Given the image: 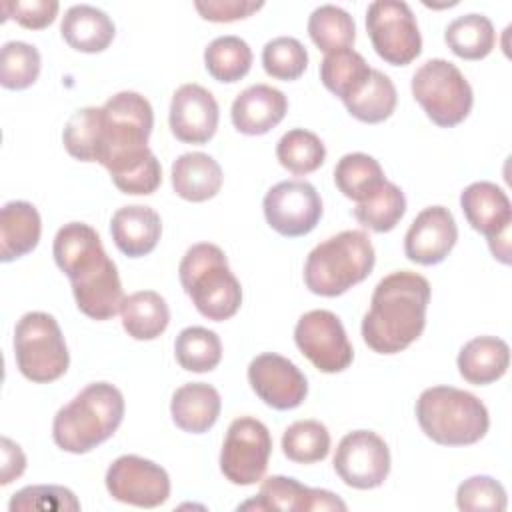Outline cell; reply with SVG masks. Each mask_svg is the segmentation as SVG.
<instances>
[{"label":"cell","mask_w":512,"mask_h":512,"mask_svg":"<svg viewBox=\"0 0 512 512\" xmlns=\"http://www.w3.org/2000/svg\"><path fill=\"white\" fill-rule=\"evenodd\" d=\"M152 126L154 110L138 92H118L100 106L98 162L124 194H152L162 182L160 160L148 148Z\"/></svg>","instance_id":"6da1fadb"},{"label":"cell","mask_w":512,"mask_h":512,"mask_svg":"<svg viewBox=\"0 0 512 512\" xmlns=\"http://www.w3.org/2000/svg\"><path fill=\"white\" fill-rule=\"evenodd\" d=\"M52 254L58 268L68 276L82 314L92 320H110L120 312L126 296L118 268L90 224H64L54 236Z\"/></svg>","instance_id":"7a4b0ae2"},{"label":"cell","mask_w":512,"mask_h":512,"mask_svg":"<svg viewBox=\"0 0 512 512\" xmlns=\"http://www.w3.org/2000/svg\"><path fill=\"white\" fill-rule=\"evenodd\" d=\"M430 284L410 270L384 276L362 318V338L378 354H396L420 338L426 326Z\"/></svg>","instance_id":"3957f363"},{"label":"cell","mask_w":512,"mask_h":512,"mask_svg":"<svg viewBox=\"0 0 512 512\" xmlns=\"http://www.w3.org/2000/svg\"><path fill=\"white\" fill-rule=\"evenodd\" d=\"M122 418V392L108 382H92L56 412L52 438L64 452L86 454L106 442L118 430Z\"/></svg>","instance_id":"277c9868"},{"label":"cell","mask_w":512,"mask_h":512,"mask_svg":"<svg viewBox=\"0 0 512 512\" xmlns=\"http://www.w3.org/2000/svg\"><path fill=\"white\" fill-rule=\"evenodd\" d=\"M178 276L196 310L214 322L232 318L242 304V286L220 246L198 242L180 260Z\"/></svg>","instance_id":"5b68a950"},{"label":"cell","mask_w":512,"mask_h":512,"mask_svg":"<svg viewBox=\"0 0 512 512\" xmlns=\"http://www.w3.org/2000/svg\"><path fill=\"white\" fill-rule=\"evenodd\" d=\"M416 420L422 432L442 446L476 444L490 428L484 402L454 386L426 388L416 400Z\"/></svg>","instance_id":"8992f818"},{"label":"cell","mask_w":512,"mask_h":512,"mask_svg":"<svg viewBox=\"0 0 512 512\" xmlns=\"http://www.w3.org/2000/svg\"><path fill=\"white\" fill-rule=\"evenodd\" d=\"M376 254L366 232L344 230L320 242L306 258L304 284L312 294L334 298L366 280Z\"/></svg>","instance_id":"52a82bcc"},{"label":"cell","mask_w":512,"mask_h":512,"mask_svg":"<svg viewBox=\"0 0 512 512\" xmlns=\"http://www.w3.org/2000/svg\"><path fill=\"white\" fill-rule=\"evenodd\" d=\"M14 358L22 376L36 384H48L66 374L70 354L52 314L26 312L16 322Z\"/></svg>","instance_id":"ba28073f"},{"label":"cell","mask_w":512,"mask_h":512,"mask_svg":"<svg viewBox=\"0 0 512 512\" xmlns=\"http://www.w3.org/2000/svg\"><path fill=\"white\" fill-rule=\"evenodd\" d=\"M412 96L440 128L460 124L472 110V86L460 68L444 58L424 62L412 76Z\"/></svg>","instance_id":"9c48e42d"},{"label":"cell","mask_w":512,"mask_h":512,"mask_svg":"<svg viewBox=\"0 0 512 512\" xmlns=\"http://www.w3.org/2000/svg\"><path fill=\"white\" fill-rule=\"evenodd\" d=\"M366 30L376 54L392 66H406L422 52L416 16L402 0L372 2L366 10Z\"/></svg>","instance_id":"30bf717a"},{"label":"cell","mask_w":512,"mask_h":512,"mask_svg":"<svg viewBox=\"0 0 512 512\" xmlns=\"http://www.w3.org/2000/svg\"><path fill=\"white\" fill-rule=\"evenodd\" d=\"M272 454V436L266 424L252 416L230 422L222 450L220 470L236 486H252L262 480Z\"/></svg>","instance_id":"8fae6325"},{"label":"cell","mask_w":512,"mask_h":512,"mask_svg":"<svg viewBox=\"0 0 512 512\" xmlns=\"http://www.w3.org/2000/svg\"><path fill=\"white\" fill-rule=\"evenodd\" d=\"M460 208L468 224L488 238L494 258L510 264L512 204L506 192L494 182H472L460 194Z\"/></svg>","instance_id":"7c38bea8"},{"label":"cell","mask_w":512,"mask_h":512,"mask_svg":"<svg viewBox=\"0 0 512 512\" xmlns=\"http://www.w3.org/2000/svg\"><path fill=\"white\" fill-rule=\"evenodd\" d=\"M298 350L326 374H336L352 364L354 350L340 318L330 310L302 314L294 328Z\"/></svg>","instance_id":"4fadbf2b"},{"label":"cell","mask_w":512,"mask_h":512,"mask_svg":"<svg viewBox=\"0 0 512 512\" xmlns=\"http://www.w3.org/2000/svg\"><path fill=\"white\" fill-rule=\"evenodd\" d=\"M268 226L286 238L310 234L322 218V200L306 180H284L272 186L262 202Z\"/></svg>","instance_id":"5bb4252c"},{"label":"cell","mask_w":512,"mask_h":512,"mask_svg":"<svg viewBox=\"0 0 512 512\" xmlns=\"http://www.w3.org/2000/svg\"><path fill=\"white\" fill-rule=\"evenodd\" d=\"M334 470L340 480L356 490L384 484L390 472L388 444L372 430L348 432L336 448Z\"/></svg>","instance_id":"9a60e30c"},{"label":"cell","mask_w":512,"mask_h":512,"mask_svg":"<svg viewBox=\"0 0 512 512\" xmlns=\"http://www.w3.org/2000/svg\"><path fill=\"white\" fill-rule=\"evenodd\" d=\"M106 490L118 502L156 508L170 496V478L160 464L136 454H124L106 470Z\"/></svg>","instance_id":"2e32d148"},{"label":"cell","mask_w":512,"mask_h":512,"mask_svg":"<svg viewBox=\"0 0 512 512\" xmlns=\"http://www.w3.org/2000/svg\"><path fill=\"white\" fill-rule=\"evenodd\" d=\"M248 382L256 396L274 410L298 408L308 394V380L300 368L274 352H264L248 364Z\"/></svg>","instance_id":"e0dca14e"},{"label":"cell","mask_w":512,"mask_h":512,"mask_svg":"<svg viewBox=\"0 0 512 512\" xmlns=\"http://www.w3.org/2000/svg\"><path fill=\"white\" fill-rule=\"evenodd\" d=\"M218 102L200 84H182L170 102V130L186 144H206L218 128Z\"/></svg>","instance_id":"ac0fdd59"},{"label":"cell","mask_w":512,"mask_h":512,"mask_svg":"<svg viewBox=\"0 0 512 512\" xmlns=\"http://www.w3.org/2000/svg\"><path fill=\"white\" fill-rule=\"evenodd\" d=\"M458 240V226L452 212L444 206L424 208L404 236V254L422 266L440 264Z\"/></svg>","instance_id":"d6986e66"},{"label":"cell","mask_w":512,"mask_h":512,"mask_svg":"<svg viewBox=\"0 0 512 512\" xmlns=\"http://www.w3.org/2000/svg\"><path fill=\"white\" fill-rule=\"evenodd\" d=\"M238 510H288V512H314V510H346V502L330 490L308 488L290 476H270L262 482L256 498L238 506Z\"/></svg>","instance_id":"ffe728a7"},{"label":"cell","mask_w":512,"mask_h":512,"mask_svg":"<svg viewBox=\"0 0 512 512\" xmlns=\"http://www.w3.org/2000/svg\"><path fill=\"white\" fill-rule=\"evenodd\" d=\"M286 112L288 98L282 90L268 84H252L234 98L230 118L238 132L260 136L278 126Z\"/></svg>","instance_id":"44dd1931"},{"label":"cell","mask_w":512,"mask_h":512,"mask_svg":"<svg viewBox=\"0 0 512 512\" xmlns=\"http://www.w3.org/2000/svg\"><path fill=\"white\" fill-rule=\"evenodd\" d=\"M110 234L122 254L140 258L156 248L162 234V220L150 206H122L110 220Z\"/></svg>","instance_id":"7402d4cb"},{"label":"cell","mask_w":512,"mask_h":512,"mask_svg":"<svg viewBox=\"0 0 512 512\" xmlns=\"http://www.w3.org/2000/svg\"><path fill=\"white\" fill-rule=\"evenodd\" d=\"M60 34L70 48L96 54L110 46L116 28L104 10L90 4H74L62 16Z\"/></svg>","instance_id":"603a6c76"},{"label":"cell","mask_w":512,"mask_h":512,"mask_svg":"<svg viewBox=\"0 0 512 512\" xmlns=\"http://www.w3.org/2000/svg\"><path fill=\"white\" fill-rule=\"evenodd\" d=\"M222 400L214 386L206 382H188L172 394L170 414L174 424L190 434L208 432L220 416Z\"/></svg>","instance_id":"cb8c5ba5"},{"label":"cell","mask_w":512,"mask_h":512,"mask_svg":"<svg viewBox=\"0 0 512 512\" xmlns=\"http://www.w3.org/2000/svg\"><path fill=\"white\" fill-rule=\"evenodd\" d=\"M42 234L40 214L26 200L6 202L0 210V260L12 262L38 246Z\"/></svg>","instance_id":"d4e9b609"},{"label":"cell","mask_w":512,"mask_h":512,"mask_svg":"<svg viewBox=\"0 0 512 512\" xmlns=\"http://www.w3.org/2000/svg\"><path fill=\"white\" fill-rule=\"evenodd\" d=\"M172 188L188 202H206L222 188L220 164L204 152H186L172 164Z\"/></svg>","instance_id":"484cf974"},{"label":"cell","mask_w":512,"mask_h":512,"mask_svg":"<svg viewBox=\"0 0 512 512\" xmlns=\"http://www.w3.org/2000/svg\"><path fill=\"white\" fill-rule=\"evenodd\" d=\"M508 364L510 348L496 336H476L468 340L458 354V372L474 386H486L500 380L506 374Z\"/></svg>","instance_id":"4316f807"},{"label":"cell","mask_w":512,"mask_h":512,"mask_svg":"<svg viewBox=\"0 0 512 512\" xmlns=\"http://www.w3.org/2000/svg\"><path fill=\"white\" fill-rule=\"evenodd\" d=\"M120 316L126 334L134 340H154L168 328L170 322L168 304L154 290H140L126 296Z\"/></svg>","instance_id":"83f0119b"},{"label":"cell","mask_w":512,"mask_h":512,"mask_svg":"<svg viewBox=\"0 0 512 512\" xmlns=\"http://www.w3.org/2000/svg\"><path fill=\"white\" fill-rule=\"evenodd\" d=\"M334 182L346 198L364 202L386 184V176L376 158L364 152H350L338 160L334 168Z\"/></svg>","instance_id":"f1b7e54d"},{"label":"cell","mask_w":512,"mask_h":512,"mask_svg":"<svg viewBox=\"0 0 512 512\" xmlns=\"http://www.w3.org/2000/svg\"><path fill=\"white\" fill-rule=\"evenodd\" d=\"M370 72L372 68L364 56L352 48L330 52L320 64V80L324 88L338 96L342 102L352 98L364 86Z\"/></svg>","instance_id":"f546056e"},{"label":"cell","mask_w":512,"mask_h":512,"mask_svg":"<svg viewBox=\"0 0 512 512\" xmlns=\"http://www.w3.org/2000/svg\"><path fill=\"white\" fill-rule=\"evenodd\" d=\"M444 40L458 58L482 60L492 52L496 44V32L488 16L472 12L454 18L446 26Z\"/></svg>","instance_id":"4dcf8cb0"},{"label":"cell","mask_w":512,"mask_h":512,"mask_svg":"<svg viewBox=\"0 0 512 512\" xmlns=\"http://www.w3.org/2000/svg\"><path fill=\"white\" fill-rule=\"evenodd\" d=\"M398 102L394 82L380 70L372 68L364 86L344 102L350 116L366 124H378L392 116Z\"/></svg>","instance_id":"1f68e13d"},{"label":"cell","mask_w":512,"mask_h":512,"mask_svg":"<svg viewBox=\"0 0 512 512\" xmlns=\"http://www.w3.org/2000/svg\"><path fill=\"white\" fill-rule=\"evenodd\" d=\"M204 66L218 82H238L252 66V50L240 36H218L204 50Z\"/></svg>","instance_id":"d6a6232c"},{"label":"cell","mask_w":512,"mask_h":512,"mask_svg":"<svg viewBox=\"0 0 512 512\" xmlns=\"http://www.w3.org/2000/svg\"><path fill=\"white\" fill-rule=\"evenodd\" d=\"M308 34L312 42L326 54L350 48L356 40L354 18L340 6L322 4L308 18Z\"/></svg>","instance_id":"836d02e7"},{"label":"cell","mask_w":512,"mask_h":512,"mask_svg":"<svg viewBox=\"0 0 512 512\" xmlns=\"http://www.w3.org/2000/svg\"><path fill=\"white\" fill-rule=\"evenodd\" d=\"M178 364L188 372H210L222 360V342L214 330L204 326L184 328L174 342Z\"/></svg>","instance_id":"e575fe53"},{"label":"cell","mask_w":512,"mask_h":512,"mask_svg":"<svg viewBox=\"0 0 512 512\" xmlns=\"http://www.w3.org/2000/svg\"><path fill=\"white\" fill-rule=\"evenodd\" d=\"M276 158L288 172L304 176L324 164L326 146L314 132L304 128H292L278 140Z\"/></svg>","instance_id":"d590c367"},{"label":"cell","mask_w":512,"mask_h":512,"mask_svg":"<svg viewBox=\"0 0 512 512\" xmlns=\"http://www.w3.org/2000/svg\"><path fill=\"white\" fill-rule=\"evenodd\" d=\"M282 452L296 464H314L330 452V432L320 420H298L282 434Z\"/></svg>","instance_id":"8d00e7d4"},{"label":"cell","mask_w":512,"mask_h":512,"mask_svg":"<svg viewBox=\"0 0 512 512\" xmlns=\"http://www.w3.org/2000/svg\"><path fill=\"white\" fill-rule=\"evenodd\" d=\"M406 212L404 192L386 180V184L368 200L358 202L354 208V218L370 228L372 232H390L402 220Z\"/></svg>","instance_id":"74e56055"},{"label":"cell","mask_w":512,"mask_h":512,"mask_svg":"<svg viewBox=\"0 0 512 512\" xmlns=\"http://www.w3.org/2000/svg\"><path fill=\"white\" fill-rule=\"evenodd\" d=\"M66 152L80 162H98L100 150V108L86 106L76 110L62 132Z\"/></svg>","instance_id":"f35d334b"},{"label":"cell","mask_w":512,"mask_h":512,"mask_svg":"<svg viewBox=\"0 0 512 512\" xmlns=\"http://www.w3.org/2000/svg\"><path fill=\"white\" fill-rule=\"evenodd\" d=\"M40 52L36 46L10 40L0 50V84L8 90H24L38 80Z\"/></svg>","instance_id":"ab89813d"},{"label":"cell","mask_w":512,"mask_h":512,"mask_svg":"<svg viewBox=\"0 0 512 512\" xmlns=\"http://www.w3.org/2000/svg\"><path fill=\"white\" fill-rule=\"evenodd\" d=\"M262 66L268 76L276 80H296L308 66V52L300 40L292 36H278L264 44Z\"/></svg>","instance_id":"60d3db41"},{"label":"cell","mask_w":512,"mask_h":512,"mask_svg":"<svg viewBox=\"0 0 512 512\" xmlns=\"http://www.w3.org/2000/svg\"><path fill=\"white\" fill-rule=\"evenodd\" d=\"M10 512H24V510H42V512H76L80 510V502L72 490L54 484H38L26 486L18 490L10 504Z\"/></svg>","instance_id":"b9f144b4"},{"label":"cell","mask_w":512,"mask_h":512,"mask_svg":"<svg viewBox=\"0 0 512 512\" xmlns=\"http://www.w3.org/2000/svg\"><path fill=\"white\" fill-rule=\"evenodd\" d=\"M456 506L462 512H502L506 510V490L492 476H472L458 486Z\"/></svg>","instance_id":"7bdbcfd3"},{"label":"cell","mask_w":512,"mask_h":512,"mask_svg":"<svg viewBox=\"0 0 512 512\" xmlns=\"http://www.w3.org/2000/svg\"><path fill=\"white\" fill-rule=\"evenodd\" d=\"M2 10L6 18H14L20 26L28 30H42L56 20L60 4L56 0H16L2 2Z\"/></svg>","instance_id":"ee69618b"},{"label":"cell","mask_w":512,"mask_h":512,"mask_svg":"<svg viewBox=\"0 0 512 512\" xmlns=\"http://www.w3.org/2000/svg\"><path fill=\"white\" fill-rule=\"evenodd\" d=\"M264 6L262 0H196L194 8L204 20L234 22L252 16Z\"/></svg>","instance_id":"f6af8a7d"},{"label":"cell","mask_w":512,"mask_h":512,"mask_svg":"<svg viewBox=\"0 0 512 512\" xmlns=\"http://www.w3.org/2000/svg\"><path fill=\"white\" fill-rule=\"evenodd\" d=\"M26 468V456L22 452V448L12 442L10 438H2V472H0V484L6 486L12 480H16L18 476H22Z\"/></svg>","instance_id":"bcb514c9"}]
</instances>
